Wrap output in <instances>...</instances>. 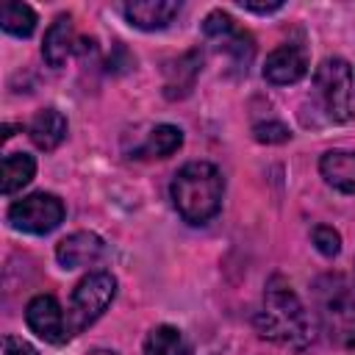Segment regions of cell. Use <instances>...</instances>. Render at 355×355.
Instances as JSON below:
<instances>
[{
    "label": "cell",
    "instance_id": "1",
    "mask_svg": "<svg viewBox=\"0 0 355 355\" xmlns=\"http://www.w3.org/2000/svg\"><path fill=\"white\" fill-rule=\"evenodd\" d=\"M255 330L261 338L275 341L286 349H305L313 341V322L283 275H272L263 288L261 311L255 313Z\"/></svg>",
    "mask_w": 355,
    "mask_h": 355
},
{
    "label": "cell",
    "instance_id": "2",
    "mask_svg": "<svg viewBox=\"0 0 355 355\" xmlns=\"http://www.w3.org/2000/svg\"><path fill=\"white\" fill-rule=\"evenodd\" d=\"M172 202L189 225H205L222 208L225 178L208 161H189L172 178Z\"/></svg>",
    "mask_w": 355,
    "mask_h": 355
},
{
    "label": "cell",
    "instance_id": "3",
    "mask_svg": "<svg viewBox=\"0 0 355 355\" xmlns=\"http://www.w3.org/2000/svg\"><path fill=\"white\" fill-rule=\"evenodd\" d=\"M322 333L336 347H355V291L341 275H324L313 286Z\"/></svg>",
    "mask_w": 355,
    "mask_h": 355
},
{
    "label": "cell",
    "instance_id": "4",
    "mask_svg": "<svg viewBox=\"0 0 355 355\" xmlns=\"http://www.w3.org/2000/svg\"><path fill=\"white\" fill-rule=\"evenodd\" d=\"M313 100L327 122L341 125L352 116V67L330 55L313 72Z\"/></svg>",
    "mask_w": 355,
    "mask_h": 355
},
{
    "label": "cell",
    "instance_id": "5",
    "mask_svg": "<svg viewBox=\"0 0 355 355\" xmlns=\"http://www.w3.org/2000/svg\"><path fill=\"white\" fill-rule=\"evenodd\" d=\"M114 294H116V277L111 272H89L86 277H80L67 308L69 336H78L86 327H92L105 313Z\"/></svg>",
    "mask_w": 355,
    "mask_h": 355
},
{
    "label": "cell",
    "instance_id": "6",
    "mask_svg": "<svg viewBox=\"0 0 355 355\" xmlns=\"http://www.w3.org/2000/svg\"><path fill=\"white\" fill-rule=\"evenodd\" d=\"M8 222L14 230L31 236H47L64 222V202L50 191H33L8 208Z\"/></svg>",
    "mask_w": 355,
    "mask_h": 355
},
{
    "label": "cell",
    "instance_id": "7",
    "mask_svg": "<svg viewBox=\"0 0 355 355\" xmlns=\"http://www.w3.org/2000/svg\"><path fill=\"white\" fill-rule=\"evenodd\" d=\"M202 33H205L211 42H216L219 50L227 53V58L233 61L236 69L247 72V67H250V61H252V55H255V44H252V36H250L247 31H241V28L233 22L230 14H225V11H211V14L205 17V22H202Z\"/></svg>",
    "mask_w": 355,
    "mask_h": 355
},
{
    "label": "cell",
    "instance_id": "8",
    "mask_svg": "<svg viewBox=\"0 0 355 355\" xmlns=\"http://www.w3.org/2000/svg\"><path fill=\"white\" fill-rule=\"evenodd\" d=\"M25 322L47 344H64L69 338L67 316H64V311L53 294H36L25 305Z\"/></svg>",
    "mask_w": 355,
    "mask_h": 355
},
{
    "label": "cell",
    "instance_id": "9",
    "mask_svg": "<svg viewBox=\"0 0 355 355\" xmlns=\"http://www.w3.org/2000/svg\"><path fill=\"white\" fill-rule=\"evenodd\" d=\"M308 75V53L300 44H280L266 55L263 78L272 86H291Z\"/></svg>",
    "mask_w": 355,
    "mask_h": 355
},
{
    "label": "cell",
    "instance_id": "10",
    "mask_svg": "<svg viewBox=\"0 0 355 355\" xmlns=\"http://www.w3.org/2000/svg\"><path fill=\"white\" fill-rule=\"evenodd\" d=\"M105 252V244L97 233H89V230H78V233H69L67 239H61L55 244V258L64 269H80V266H92L103 258Z\"/></svg>",
    "mask_w": 355,
    "mask_h": 355
},
{
    "label": "cell",
    "instance_id": "11",
    "mask_svg": "<svg viewBox=\"0 0 355 355\" xmlns=\"http://www.w3.org/2000/svg\"><path fill=\"white\" fill-rule=\"evenodd\" d=\"M122 11H125L128 22L139 31H161L180 14V3H175V0H133V3H125Z\"/></svg>",
    "mask_w": 355,
    "mask_h": 355
},
{
    "label": "cell",
    "instance_id": "12",
    "mask_svg": "<svg viewBox=\"0 0 355 355\" xmlns=\"http://www.w3.org/2000/svg\"><path fill=\"white\" fill-rule=\"evenodd\" d=\"M319 172L330 189L341 194H355V153L352 150H327L319 158Z\"/></svg>",
    "mask_w": 355,
    "mask_h": 355
},
{
    "label": "cell",
    "instance_id": "13",
    "mask_svg": "<svg viewBox=\"0 0 355 355\" xmlns=\"http://www.w3.org/2000/svg\"><path fill=\"white\" fill-rule=\"evenodd\" d=\"M75 47V31H72V17L69 14H58L53 19V25L47 28L44 33V42H42V55L50 67H64L69 53Z\"/></svg>",
    "mask_w": 355,
    "mask_h": 355
},
{
    "label": "cell",
    "instance_id": "14",
    "mask_svg": "<svg viewBox=\"0 0 355 355\" xmlns=\"http://www.w3.org/2000/svg\"><path fill=\"white\" fill-rule=\"evenodd\" d=\"M28 136H31V141L39 150H44V153L55 150L67 139V119H64V114L58 108H42V111H36V116L28 125Z\"/></svg>",
    "mask_w": 355,
    "mask_h": 355
},
{
    "label": "cell",
    "instance_id": "15",
    "mask_svg": "<svg viewBox=\"0 0 355 355\" xmlns=\"http://www.w3.org/2000/svg\"><path fill=\"white\" fill-rule=\"evenodd\" d=\"M200 64H202L200 50H189V53H183V55L166 69V83H164V89H166V97H169V100L186 97V94L191 92L194 78H197V72H200Z\"/></svg>",
    "mask_w": 355,
    "mask_h": 355
},
{
    "label": "cell",
    "instance_id": "16",
    "mask_svg": "<svg viewBox=\"0 0 355 355\" xmlns=\"http://www.w3.org/2000/svg\"><path fill=\"white\" fill-rule=\"evenodd\" d=\"M144 355H194L191 341L172 324H158L144 338Z\"/></svg>",
    "mask_w": 355,
    "mask_h": 355
},
{
    "label": "cell",
    "instance_id": "17",
    "mask_svg": "<svg viewBox=\"0 0 355 355\" xmlns=\"http://www.w3.org/2000/svg\"><path fill=\"white\" fill-rule=\"evenodd\" d=\"M36 175V161L28 153H8L3 158V194L11 197L22 186H28Z\"/></svg>",
    "mask_w": 355,
    "mask_h": 355
},
{
    "label": "cell",
    "instance_id": "18",
    "mask_svg": "<svg viewBox=\"0 0 355 355\" xmlns=\"http://www.w3.org/2000/svg\"><path fill=\"white\" fill-rule=\"evenodd\" d=\"M183 147V130L178 125H155L147 136V141L141 144L139 155H150V158H169L172 153H178Z\"/></svg>",
    "mask_w": 355,
    "mask_h": 355
},
{
    "label": "cell",
    "instance_id": "19",
    "mask_svg": "<svg viewBox=\"0 0 355 355\" xmlns=\"http://www.w3.org/2000/svg\"><path fill=\"white\" fill-rule=\"evenodd\" d=\"M0 25H3L6 33L25 39V36H31L33 28H36V11H33L28 3H6V6H3Z\"/></svg>",
    "mask_w": 355,
    "mask_h": 355
},
{
    "label": "cell",
    "instance_id": "20",
    "mask_svg": "<svg viewBox=\"0 0 355 355\" xmlns=\"http://www.w3.org/2000/svg\"><path fill=\"white\" fill-rule=\"evenodd\" d=\"M311 241H313V247H316L324 258H333V255H338V250H341V236H338V230L330 227V225H316V227L311 230Z\"/></svg>",
    "mask_w": 355,
    "mask_h": 355
},
{
    "label": "cell",
    "instance_id": "21",
    "mask_svg": "<svg viewBox=\"0 0 355 355\" xmlns=\"http://www.w3.org/2000/svg\"><path fill=\"white\" fill-rule=\"evenodd\" d=\"M252 133H255V139L258 141H263V144H280V141H288L291 139V130L283 125V122H258L255 128H252Z\"/></svg>",
    "mask_w": 355,
    "mask_h": 355
},
{
    "label": "cell",
    "instance_id": "22",
    "mask_svg": "<svg viewBox=\"0 0 355 355\" xmlns=\"http://www.w3.org/2000/svg\"><path fill=\"white\" fill-rule=\"evenodd\" d=\"M0 355H36V349L17 336H3V352Z\"/></svg>",
    "mask_w": 355,
    "mask_h": 355
},
{
    "label": "cell",
    "instance_id": "23",
    "mask_svg": "<svg viewBox=\"0 0 355 355\" xmlns=\"http://www.w3.org/2000/svg\"><path fill=\"white\" fill-rule=\"evenodd\" d=\"M241 8L244 11H252V14H272V11H280L283 3L275 0V3H250V0H241Z\"/></svg>",
    "mask_w": 355,
    "mask_h": 355
}]
</instances>
